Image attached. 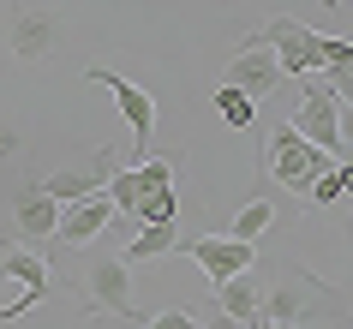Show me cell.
<instances>
[{"label": "cell", "instance_id": "1", "mask_svg": "<svg viewBox=\"0 0 353 329\" xmlns=\"http://www.w3.org/2000/svg\"><path fill=\"white\" fill-rule=\"evenodd\" d=\"M330 162H335L330 150L305 144L294 126H276V132H270V144H263V174H270L276 186H288V192H305L312 174H323Z\"/></svg>", "mask_w": 353, "mask_h": 329}, {"label": "cell", "instance_id": "2", "mask_svg": "<svg viewBox=\"0 0 353 329\" xmlns=\"http://www.w3.org/2000/svg\"><path fill=\"white\" fill-rule=\"evenodd\" d=\"M288 126H294L305 144L330 150L335 162H347V108H341L323 84H312V90H305V102L294 108V120H288Z\"/></svg>", "mask_w": 353, "mask_h": 329}, {"label": "cell", "instance_id": "3", "mask_svg": "<svg viewBox=\"0 0 353 329\" xmlns=\"http://www.w3.org/2000/svg\"><path fill=\"white\" fill-rule=\"evenodd\" d=\"M84 306L90 311H108V317H126V323H138V306H132V263L114 252H96L90 270H84Z\"/></svg>", "mask_w": 353, "mask_h": 329}, {"label": "cell", "instance_id": "4", "mask_svg": "<svg viewBox=\"0 0 353 329\" xmlns=\"http://www.w3.org/2000/svg\"><path fill=\"white\" fill-rule=\"evenodd\" d=\"M0 275L24 281V288H19V299H6V306H0V323L24 317L30 306H42V299L54 293V270H48V257H42V252H30V246H0Z\"/></svg>", "mask_w": 353, "mask_h": 329}, {"label": "cell", "instance_id": "5", "mask_svg": "<svg viewBox=\"0 0 353 329\" xmlns=\"http://www.w3.org/2000/svg\"><path fill=\"white\" fill-rule=\"evenodd\" d=\"M174 186V156H138L132 168H114L108 174V203L114 210H126V216H138V203L156 198V192H168Z\"/></svg>", "mask_w": 353, "mask_h": 329}, {"label": "cell", "instance_id": "6", "mask_svg": "<svg viewBox=\"0 0 353 329\" xmlns=\"http://www.w3.org/2000/svg\"><path fill=\"white\" fill-rule=\"evenodd\" d=\"M174 252H186L192 263L204 270V281H210V288L258 263V246H252V239H234V234H198V239H180Z\"/></svg>", "mask_w": 353, "mask_h": 329}, {"label": "cell", "instance_id": "7", "mask_svg": "<svg viewBox=\"0 0 353 329\" xmlns=\"http://www.w3.org/2000/svg\"><path fill=\"white\" fill-rule=\"evenodd\" d=\"M60 42H66V19H60L54 6H19V19H12V54L24 66H42V60L60 54Z\"/></svg>", "mask_w": 353, "mask_h": 329}, {"label": "cell", "instance_id": "8", "mask_svg": "<svg viewBox=\"0 0 353 329\" xmlns=\"http://www.w3.org/2000/svg\"><path fill=\"white\" fill-rule=\"evenodd\" d=\"M258 42H270L276 48V66H281V78H305V72H317V30H305L299 19H270L263 30H252Z\"/></svg>", "mask_w": 353, "mask_h": 329}, {"label": "cell", "instance_id": "9", "mask_svg": "<svg viewBox=\"0 0 353 329\" xmlns=\"http://www.w3.org/2000/svg\"><path fill=\"white\" fill-rule=\"evenodd\" d=\"M228 84H240V90L252 96V102L276 96V84H281L276 48H270V42H258V37H245V42H240V54L228 60Z\"/></svg>", "mask_w": 353, "mask_h": 329}, {"label": "cell", "instance_id": "10", "mask_svg": "<svg viewBox=\"0 0 353 329\" xmlns=\"http://www.w3.org/2000/svg\"><path fill=\"white\" fill-rule=\"evenodd\" d=\"M90 84H102V90L120 102V114H126V126H132V144H138V156H144V144L156 138V96H144L132 78L102 72V66H90Z\"/></svg>", "mask_w": 353, "mask_h": 329}, {"label": "cell", "instance_id": "11", "mask_svg": "<svg viewBox=\"0 0 353 329\" xmlns=\"http://www.w3.org/2000/svg\"><path fill=\"white\" fill-rule=\"evenodd\" d=\"M114 221V203L108 192H90V198H72V203H60V221H54V239L60 246H90L102 228Z\"/></svg>", "mask_w": 353, "mask_h": 329}, {"label": "cell", "instance_id": "12", "mask_svg": "<svg viewBox=\"0 0 353 329\" xmlns=\"http://www.w3.org/2000/svg\"><path fill=\"white\" fill-rule=\"evenodd\" d=\"M114 174V156L108 150H96V162H78V168H54L48 180H42V192L54 203H72V198H90V192H102Z\"/></svg>", "mask_w": 353, "mask_h": 329}, {"label": "cell", "instance_id": "13", "mask_svg": "<svg viewBox=\"0 0 353 329\" xmlns=\"http://www.w3.org/2000/svg\"><path fill=\"white\" fill-rule=\"evenodd\" d=\"M12 221H19V234H24V239H48V234H54L60 203L42 192V180H24L19 192H12Z\"/></svg>", "mask_w": 353, "mask_h": 329}, {"label": "cell", "instance_id": "14", "mask_svg": "<svg viewBox=\"0 0 353 329\" xmlns=\"http://www.w3.org/2000/svg\"><path fill=\"white\" fill-rule=\"evenodd\" d=\"M216 311H228L234 323H258V281H252V270L216 281Z\"/></svg>", "mask_w": 353, "mask_h": 329}, {"label": "cell", "instance_id": "15", "mask_svg": "<svg viewBox=\"0 0 353 329\" xmlns=\"http://www.w3.org/2000/svg\"><path fill=\"white\" fill-rule=\"evenodd\" d=\"M174 246H180L174 221H138V234H132V246H126V263H150V257H168Z\"/></svg>", "mask_w": 353, "mask_h": 329}, {"label": "cell", "instance_id": "16", "mask_svg": "<svg viewBox=\"0 0 353 329\" xmlns=\"http://www.w3.org/2000/svg\"><path fill=\"white\" fill-rule=\"evenodd\" d=\"M299 317H305V293H299V288L281 281V288H263L258 293V323H299Z\"/></svg>", "mask_w": 353, "mask_h": 329}, {"label": "cell", "instance_id": "17", "mask_svg": "<svg viewBox=\"0 0 353 329\" xmlns=\"http://www.w3.org/2000/svg\"><path fill=\"white\" fill-rule=\"evenodd\" d=\"M347 180H353V162H330L323 174H312V186H305V203L312 210H330V203L347 198Z\"/></svg>", "mask_w": 353, "mask_h": 329}, {"label": "cell", "instance_id": "18", "mask_svg": "<svg viewBox=\"0 0 353 329\" xmlns=\"http://www.w3.org/2000/svg\"><path fill=\"white\" fill-rule=\"evenodd\" d=\"M270 228H276V203H270V198H252V203H240V216H234V228H228V234L258 246Z\"/></svg>", "mask_w": 353, "mask_h": 329}, {"label": "cell", "instance_id": "19", "mask_svg": "<svg viewBox=\"0 0 353 329\" xmlns=\"http://www.w3.org/2000/svg\"><path fill=\"white\" fill-rule=\"evenodd\" d=\"M216 114H222V120H228L234 132H245L252 120H258V102H252V96H245L240 84H222V90H216Z\"/></svg>", "mask_w": 353, "mask_h": 329}, {"label": "cell", "instance_id": "20", "mask_svg": "<svg viewBox=\"0 0 353 329\" xmlns=\"http://www.w3.org/2000/svg\"><path fill=\"white\" fill-rule=\"evenodd\" d=\"M174 210H180V198H174V186H168V192H156V198L138 203V216H132V221H174Z\"/></svg>", "mask_w": 353, "mask_h": 329}, {"label": "cell", "instance_id": "21", "mask_svg": "<svg viewBox=\"0 0 353 329\" xmlns=\"http://www.w3.org/2000/svg\"><path fill=\"white\" fill-rule=\"evenodd\" d=\"M144 329H198V317H192V311H180V306H168V311H156Z\"/></svg>", "mask_w": 353, "mask_h": 329}, {"label": "cell", "instance_id": "22", "mask_svg": "<svg viewBox=\"0 0 353 329\" xmlns=\"http://www.w3.org/2000/svg\"><path fill=\"white\" fill-rule=\"evenodd\" d=\"M12 150H19V126H12V120H0V162H6Z\"/></svg>", "mask_w": 353, "mask_h": 329}, {"label": "cell", "instance_id": "23", "mask_svg": "<svg viewBox=\"0 0 353 329\" xmlns=\"http://www.w3.org/2000/svg\"><path fill=\"white\" fill-rule=\"evenodd\" d=\"M198 329H240V323H234L228 311H210V317H198Z\"/></svg>", "mask_w": 353, "mask_h": 329}, {"label": "cell", "instance_id": "24", "mask_svg": "<svg viewBox=\"0 0 353 329\" xmlns=\"http://www.w3.org/2000/svg\"><path fill=\"white\" fill-rule=\"evenodd\" d=\"M245 329H294V323H245Z\"/></svg>", "mask_w": 353, "mask_h": 329}, {"label": "cell", "instance_id": "25", "mask_svg": "<svg viewBox=\"0 0 353 329\" xmlns=\"http://www.w3.org/2000/svg\"><path fill=\"white\" fill-rule=\"evenodd\" d=\"M294 329H299V323H294ZM317 329H323V323H317Z\"/></svg>", "mask_w": 353, "mask_h": 329}, {"label": "cell", "instance_id": "26", "mask_svg": "<svg viewBox=\"0 0 353 329\" xmlns=\"http://www.w3.org/2000/svg\"><path fill=\"white\" fill-rule=\"evenodd\" d=\"M240 329H245V323H240Z\"/></svg>", "mask_w": 353, "mask_h": 329}]
</instances>
